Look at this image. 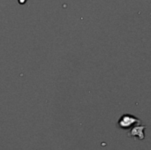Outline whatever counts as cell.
I'll use <instances>...</instances> for the list:
<instances>
[{
  "instance_id": "7a4b0ae2",
  "label": "cell",
  "mask_w": 151,
  "mask_h": 150,
  "mask_svg": "<svg viewBox=\"0 0 151 150\" xmlns=\"http://www.w3.org/2000/svg\"><path fill=\"white\" fill-rule=\"evenodd\" d=\"M146 128V126H139L136 125L134 127H132V129L129 131L127 136L128 137H134V138H138L139 140H143L145 138V134H144V130Z\"/></svg>"
},
{
  "instance_id": "6da1fadb",
  "label": "cell",
  "mask_w": 151,
  "mask_h": 150,
  "mask_svg": "<svg viewBox=\"0 0 151 150\" xmlns=\"http://www.w3.org/2000/svg\"><path fill=\"white\" fill-rule=\"evenodd\" d=\"M138 124H141V120L138 118H136L133 115H130V114L123 115L118 122L119 127L123 130L129 129Z\"/></svg>"
}]
</instances>
